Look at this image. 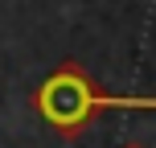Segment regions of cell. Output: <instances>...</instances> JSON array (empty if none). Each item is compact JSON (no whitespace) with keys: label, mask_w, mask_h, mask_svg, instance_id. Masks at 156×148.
Here are the masks:
<instances>
[{"label":"cell","mask_w":156,"mask_h":148,"mask_svg":"<svg viewBox=\"0 0 156 148\" xmlns=\"http://www.w3.org/2000/svg\"><path fill=\"white\" fill-rule=\"evenodd\" d=\"M33 107L49 128L74 140L99 111H115V107H148V99H119V95H103L99 86L86 78V70L78 62H62L45 82L33 91Z\"/></svg>","instance_id":"6da1fadb"},{"label":"cell","mask_w":156,"mask_h":148,"mask_svg":"<svg viewBox=\"0 0 156 148\" xmlns=\"http://www.w3.org/2000/svg\"><path fill=\"white\" fill-rule=\"evenodd\" d=\"M123 148H144V144H123Z\"/></svg>","instance_id":"7a4b0ae2"}]
</instances>
